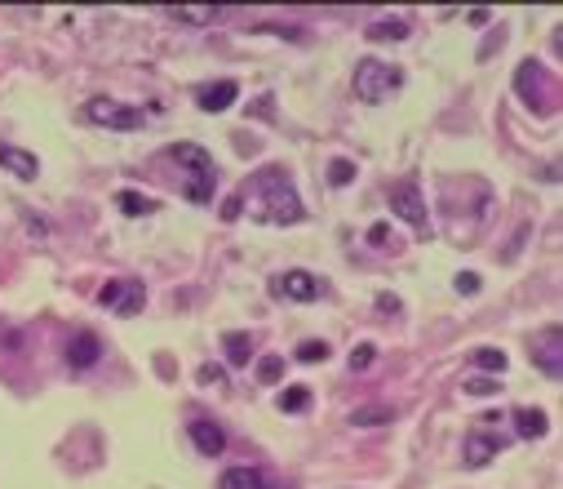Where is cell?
Returning <instances> with one entry per match:
<instances>
[{
	"label": "cell",
	"mask_w": 563,
	"mask_h": 489,
	"mask_svg": "<svg viewBox=\"0 0 563 489\" xmlns=\"http://www.w3.org/2000/svg\"><path fill=\"white\" fill-rule=\"evenodd\" d=\"M373 356H377V351H373V343H360V348L351 351V369H355V374H360V369H368V365H373Z\"/></svg>",
	"instance_id": "cell-26"
},
{
	"label": "cell",
	"mask_w": 563,
	"mask_h": 489,
	"mask_svg": "<svg viewBox=\"0 0 563 489\" xmlns=\"http://www.w3.org/2000/svg\"><path fill=\"white\" fill-rule=\"evenodd\" d=\"M329 356H333V348H329V343H320V338H311V343H302V348H298L302 365H320V360H329Z\"/></svg>",
	"instance_id": "cell-23"
},
{
	"label": "cell",
	"mask_w": 563,
	"mask_h": 489,
	"mask_svg": "<svg viewBox=\"0 0 563 489\" xmlns=\"http://www.w3.org/2000/svg\"><path fill=\"white\" fill-rule=\"evenodd\" d=\"M395 89H404V71L382 58H360L355 68V99L360 103H386Z\"/></svg>",
	"instance_id": "cell-3"
},
{
	"label": "cell",
	"mask_w": 563,
	"mask_h": 489,
	"mask_svg": "<svg viewBox=\"0 0 563 489\" xmlns=\"http://www.w3.org/2000/svg\"><path fill=\"white\" fill-rule=\"evenodd\" d=\"M187 432H191V441H196V450H200V454L218 458V454H222V450H227V432H222L218 422H204V419H196V422H191V427H187Z\"/></svg>",
	"instance_id": "cell-13"
},
{
	"label": "cell",
	"mask_w": 563,
	"mask_h": 489,
	"mask_svg": "<svg viewBox=\"0 0 563 489\" xmlns=\"http://www.w3.org/2000/svg\"><path fill=\"white\" fill-rule=\"evenodd\" d=\"M515 432H519L524 441H541V436L550 432V419H546V410H537V405H524V410H515Z\"/></svg>",
	"instance_id": "cell-14"
},
{
	"label": "cell",
	"mask_w": 563,
	"mask_h": 489,
	"mask_svg": "<svg viewBox=\"0 0 563 489\" xmlns=\"http://www.w3.org/2000/svg\"><path fill=\"white\" fill-rule=\"evenodd\" d=\"M204 387H222L227 383V369H218V365H200V374H196Z\"/></svg>",
	"instance_id": "cell-28"
},
{
	"label": "cell",
	"mask_w": 563,
	"mask_h": 489,
	"mask_svg": "<svg viewBox=\"0 0 563 489\" xmlns=\"http://www.w3.org/2000/svg\"><path fill=\"white\" fill-rule=\"evenodd\" d=\"M368 244L386 249V244H391V227H386V223H373V227H368Z\"/></svg>",
	"instance_id": "cell-29"
},
{
	"label": "cell",
	"mask_w": 563,
	"mask_h": 489,
	"mask_svg": "<svg viewBox=\"0 0 563 489\" xmlns=\"http://www.w3.org/2000/svg\"><path fill=\"white\" fill-rule=\"evenodd\" d=\"M222 343H227V360H231V365H249V360H253V338H249L244 329H231Z\"/></svg>",
	"instance_id": "cell-18"
},
{
	"label": "cell",
	"mask_w": 563,
	"mask_h": 489,
	"mask_svg": "<svg viewBox=\"0 0 563 489\" xmlns=\"http://www.w3.org/2000/svg\"><path fill=\"white\" fill-rule=\"evenodd\" d=\"M501 450H506L501 436H493V432H470L466 436V467H488L493 454H501Z\"/></svg>",
	"instance_id": "cell-10"
},
{
	"label": "cell",
	"mask_w": 563,
	"mask_h": 489,
	"mask_svg": "<svg viewBox=\"0 0 563 489\" xmlns=\"http://www.w3.org/2000/svg\"><path fill=\"white\" fill-rule=\"evenodd\" d=\"M271 294L293 298V303H315L324 294V285H320V276H311V272H284V276L271 280Z\"/></svg>",
	"instance_id": "cell-8"
},
{
	"label": "cell",
	"mask_w": 563,
	"mask_h": 489,
	"mask_svg": "<svg viewBox=\"0 0 563 489\" xmlns=\"http://www.w3.org/2000/svg\"><path fill=\"white\" fill-rule=\"evenodd\" d=\"M391 205L395 213L408 223V227H417V232H426V223H431V210H426V196H422V187H417V178H404L395 192H391Z\"/></svg>",
	"instance_id": "cell-6"
},
{
	"label": "cell",
	"mask_w": 563,
	"mask_h": 489,
	"mask_svg": "<svg viewBox=\"0 0 563 489\" xmlns=\"http://www.w3.org/2000/svg\"><path fill=\"white\" fill-rule=\"evenodd\" d=\"M169 161H178L182 165V192H187V201H196V205H209L213 201V182H218V165H213V156L200 147V142H173L169 147Z\"/></svg>",
	"instance_id": "cell-2"
},
{
	"label": "cell",
	"mask_w": 563,
	"mask_h": 489,
	"mask_svg": "<svg viewBox=\"0 0 563 489\" xmlns=\"http://www.w3.org/2000/svg\"><path fill=\"white\" fill-rule=\"evenodd\" d=\"M218 489H262V472H253V467H227Z\"/></svg>",
	"instance_id": "cell-16"
},
{
	"label": "cell",
	"mask_w": 563,
	"mask_h": 489,
	"mask_svg": "<svg viewBox=\"0 0 563 489\" xmlns=\"http://www.w3.org/2000/svg\"><path fill=\"white\" fill-rule=\"evenodd\" d=\"M102 360V343L94 329H80L71 343H67V365L71 369H89V365H98Z\"/></svg>",
	"instance_id": "cell-9"
},
{
	"label": "cell",
	"mask_w": 563,
	"mask_h": 489,
	"mask_svg": "<svg viewBox=\"0 0 563 489\" xmlns=\"http://www.w3.org/2000/svg\"><path fill=\"white\" fill-rule=\"evenodd\" d=\"M377 307H382V312H399V298L395 294H377Z\"/></svg>",
	"instance_id": "cell-31"
},
{
	"label": "cell",
	"mask_w": 563,
	"mask_h": 489,
	"mask_svg": "<svg viewBox=\"0 0 563 489\" xmlns=\"http://www.w3.org/2000/svg\"><path fill=\"white\" fill-rule=\"evenodd\" d=\"M258 379H262V383H280V379H284V360H280V356H266L262 365H258Z\"/></svg>",
	"instance_id": "cell-25"
},
{
	"label": "cell",
	"mask_w": 563,
	"mask_h": 489,
	"mask_svg": "<svg viewBox=\"0 0 563 489\" xmlns=\"http://www.w3.org/2000/svg\"><path fill=\"white\" fill-rule=\"evenodd\" d=\"M85 116H89L94 125H102V130H125V134L147 125V111L116 103V99H89V103H85Z\"/></svg>",
	"instance_id": "cell-4"
},
{
	"label": "cell",
	"mask_w": 563,
	"mask_h": 489,
	"mask_svg": "<svg viewBox=\"0 0 563 489\" xmlns=\"http://www.w3.org/2000/svg\"><path fill=\"white\" fill-rule=\"evenodd\" d=\"M116 205H120V213H129V218H142V213L156 210V201H151V196H142V192H133V187L116 192Z\"/></svg>",
	"instance_id": "cell-17"
},
{
	"label": "cell",
	"mask_w": 563,
	"mask_h": 489,
	"mask_svg": "<svg viewBox=\"0 0 563 489\" xmlns=\"http://www.w3.org/2000/svg\"><path fill=\"white\" fill-rule=\"evenodd\" d=\"M453 289H457V294H479V276H475V272H462V276L453 280Z\"/></svg>",
	"instance_id": "cell-30"
},
{
	"label": "cell",
	"mask_w": 563,
	"mask_h": 489,
	"mask_svg": "<svg viewBox=\"0 0 563 489\" xmlns=\"http://www.w3.org/2000/svg\"><path fill=\"white\" fill-rule=\"evenodd\" d=\"M351 178H355V165H351L346 156H337V161L329 165V182H333V187H346Z\"/></svg>",
	"instance_id": "cell-24"
},
{
	"label": "cell",
	"mask_w": 563,
	"mask_h": 489,
	"mask_svg": "<svg viewBox=\"0 0 563 489\" xmlns=\"http://www.w3.org/2000/svg\"><path fill=\"white\" fill-rule=\"evenodd\" d=\"M466 18H470V23H475V27H484V23H488V18H493V14H488V9H470V14H466Z\"/></svg>",
	"instance_id": "cell-32"
},
{
	"label": "cell",
	"mask_w": 563,
	"mask_h": 489,
	"mask_svg": "<svg viewBox=\"0 0 563 489\" xmlns=\"http://www.w3.org/2000/svg\"><path fill=\"white\" fill-rule=\"evenodd\" d=\"M262 489H293V485H266V481H262Z\"/></svg>",
	"instance_id": "cell-33"
},
{
	"label": "cell",
	"mask_w": 563,
	"mask_h": 489,
	"mask_svg": "<svg viewBox=\"0 0 563 489\" xmlns=\"http://www.w3.org/2000/svg\"><path fill=\"white\" fill-rule=\"evenodd\" d=\"M475 365H479V369H488V374H506V365H510V360H506V351H497V348H479V351H475Z\"/></svg>",
	"instance_id": "cell-22"
},
{
	"label": "cell",
	"mask_w": 563,
	"mask_h": 489,
	"mask_svg": "<svg viewBox=\"0 0 563 489\" xmlns=\"http://www.w3.org/2000/svg\"><path fill=\"white\" fill-rule=\"evenodd\" d=\"M0 165H5L14 178H23V182H32V178L40 174V161H36L32 151L14 147V142H0Z\"/></svg>",
	"instance_id": "cell-12"
},
{
	"label": "cell",
	"mask_w": 563,
	"mask_h": 489,
	"mask_svg": "<svg viewBox=\"0 0 563 489\" xmlns=\"http://www.w3.org/2000/svg\"><path fill=\"white\" fill-rule=\"evenodd\" d=\"M275 405H280V414H302V410H311V391L306 387H289V391L275 396Z\"/></svg>",
	"instance_id": "cell-21"
},
{
	"label": "cell",
	"mask_w": 563,
	"mask_h": 489,
	"mask_svg": "<svg viewBox=\"0 0 563 489\" xmlns=\"http://www.w3.org/2000/svg\"><path fill=\"white\" fill-rule=\"evenodd\" d=\"M364 36L377 40V45H382V40H404V36H408V23H404V18H382V23H373Z\"/></svg>",
	"instance_id": "cell-20"
},
{
	"label": "cell",
	"mask_w": 563,
	"mask_h": 489,
	"mask_svg": "<svg viewBox=\"0 0 563 489\" xmlns=\"http://www.w3.org/2000/svg\"><path fill=\"white\" fill-rule=\"evenodd\" d=\"M235 99H240V85L235 80H213V85H200L196 89L200 111H227Z\"/></svg>",
	"instance_id": "cell-11"
},
{
	"label": "cell",
	"mask_w": 563,
	"mask_h": 489,
	"mask_svg": "<svg viewBox=\"0 0 563 489\" xmlns=\"http://www.w3.org/2000/svg\"><path fill=\"white\" fill-rule=\"evenodd\" d=\"M165 14H169V18H178V23H191V27H204V23H213V18H218V9H213V5H169Z\"/></svg>",
	"instance_id": "cell-15"
},
{
	"label": "cell",
	"mask_w": 563,
	"mask_h": 489,
	"mask_svg": "<svg viewBox=\"0 0 563 489\" xmlns=\"http://www.w3.org/2000/svg\"><path fill=\"white\" fill-rule=\"evenodd\" d=\"M240 213H249L253 223H266V227H289V223H302L306 218V205H302L298 187L289 182V174L280 165H266L253 178L240 182V192L227 196L222 205V218L235 223Z\"/></svg>",
	"instance_id": "cell-1"
},
{
	"label": "cell",
	"mask_w": 563,
	"mask_h": 489,
	"mask_svg": "<svg viewBox=\"0 0 563 489\" xmlns=\"http://www.w3.org/2000/svg\"><path fill=\"white\" fill-rule=\"evenodd\" d=\"M147 303V285L142 280H107L98 289V307L116 316H138Z\"/></svg>",
	"instance_id": "cell-5"
},
{
	"label": "cell",
	"mask_w": 563,
	"mask_h": 489,
	"mask_svg": "<svg viewBox=\"0 0 563 489\" xmlns=\"http://www.w3.org/2000/svg\"><path fill=\"white\" fill-rule=\"evenodd\" d=\"M532 365H537L546 379H559L563 374V334H559V325L541 329V338L532 343Z\"/></svg>",
	"instance_id": "cell-7"
},
{
	"label": "cell",
	"mask_w": 563,
	"mask_h": 489,
	"mask_svg": "<svg viewBox=\"0 0 563 489\" xmlns=\"http://www.w3.org/2000/svg\"><path fill=\"white\" fill-rule=\"evenodd\" d=\"M493 391H501L497 379H470L466 383V396H493Z\"/></svg>",
	"instance_id": "cell-27"
},
{
	"label": "cell",
	"mask_w": 563,
	"mask_h": 489,
	"mask_svg": "<svg viewBox=\"0 0 563 489\" xmlns=\"http://www.w3.org/2000/svg\"><path fill=\"white\" fill-rule=\"evenodd\" d=\"M391 419H395L391 405H360V410H351V427H382Z\"/></svg>",
	"instance_id": "cell-19"
}]
</instances>
